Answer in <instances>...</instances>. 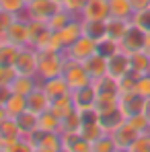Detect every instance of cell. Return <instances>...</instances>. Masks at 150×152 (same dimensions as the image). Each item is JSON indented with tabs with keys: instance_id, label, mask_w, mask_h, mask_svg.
Here are the masks:
<instances>
[{
	"instance_id": "1",
	"label": "cell",
	"mask_w": 150,
	"mask_h": 152,
	"mask_svg": "<svg viewBox=\"0 0 150 152\" xmlns=\"http://www.w3.org/2000/svg\"><path fill=\"white\" fill-rule=\"evenodd\" d=\"M37 53H39V64H37V78L39 80H48V78L64 74L66 51L37 50Z\"/></svg>"
},
{
	"instance_id": "2",
	"label": "cell",
	"mask_w": 150,
	"mask_h": 152,
	"mask_svg": "<svg viewBox=\"0 0 150 152\" xmlns=\"http://www.w3.org/2000/svg\"><path fill=\"white\" fill-rule=\"evenodd\" d=\"M25 140L31 144L33 152H60L64 148V144H62V134H58V132L37 129L35 134H31Z\"/></svg>"
},
{
	"instance_id": "3",
	"label": "cell",
	"mask_w": 150,
	"mask_h": 152,
	"mask_svg": "<svg viewBox=\"0 0 150 152\" xmlns=\"http://www.w3.org/2000/svg\"><path fill=\"white\" fill-rule=\"evenodd\" d=\"M37 64H39V53L37 48L33 45H25L19 50V56L15 60V70L21 76H37Z\"/></svg>"
},
{
	"instance_id": "4",
	"label": "cell",
	"mask_w": 150,
	"mask_h": 152,
	"mask_svg": "<svg viewBox=\"0 0 150 152\" xmlns=\"http://www.w3.org/2000/svg\"><path fill=\"white\" fill-rule=\"evenodd\" d=\"M64 78L70 86V91H76V88H82L86 84L93 82V78L89 76V72L84 70L82 62H76V60H70L66 58V66H64Z\"/></svg>"
},
{
	"instance_id": "5",
	"label": "cell",
	"mask_w": 150,
	"mask_h": 152,
	"mask_svg": "<svg viewBox=\"0 0 150 152\" xmlns=\"http://www.w3.org/2000/svg\"><path fill=\"white\" fill-rule=\"evenodd\" d=\"M4 41L12 43L17 48L29 45V19L25 15H21V17H17L12 21V25L8 27V31L4 33Z\"/></svg>"
},
{
	"instance_id": "6",
	"label": "cell",
	"mask_w": 150,
	"mask_h": 152,
	"mask_svg": "<svg viewBox=\"0 0 150 152\" xmlns=\"http://www.w3.org/2000/svg\"><path fill=\"white\" fill-rule=\"evenodd\" d=\"M60 8H62V4L58 0H31L27 4L25 17L27 19H37V21H48Z\"/></svg>"
},
{
	"instance_id": "7",
	"label": "cell",
	"mask_w": 150,
	"mask_h": 152,
	"mask_svg": "<svg viewBox=\"0 0 150 152\" xmlns=\"http://www.w3.org/2000/svg\"><path fill=\"white\" fill-rule=\"evenodd\" d=\"M130 72H132V58H130V53L119 50V51H115L111 58H107V74L113 76L117 82L125 74H130Z\"/></svg>"
},
{
	"instance_id": "8",
	"label": "cell",
	"mask_w": 150,
	"mask_h": 152,
	"mask_svg": "<svg viewBox=\"0 0 150 152\" xmlns=\"http://www.w3.org/2000/svg\"><path fill=\"white\" fill-rule=\"evenodd\" d=\"M97 48L99 43L86 35H82L78 41H74L70 48H66V58L70 60H76V62H84L86 58H91L93 53H97Z\"/></svg>"
},
{
	"instance_id": "9",
	"label": "cell",
	"mask_w": 150,
	"mask_h": 152,
	"mask_svg": "<svg viewBox=\"0 0 150 152\" xmlns=\"http://www.w3.org/2000/svg\"><path fill=\"white\" fill-rule=\"evenodd\" d=\"M109 17V0H89L80 12L82 21H107Z\"/></svg>"
},
{
	"instance_id": "10",
	"label": "cell",
	"mask_w": 150,
	"mask_h": 152,
	"mask_svg": "<svg viewBox=\"0 0 150 152\" xmlns=\"http://www.w3.org/2000/svg\"><path fill=\"white\" fill-rule=\"evenodd\" d=\"M51 31L48 27V21H37V19H29V45L33 48H43V43L50 39Z\"/></svg>"
},
{
	"instance_id": "11",
	"label": "cell",
	"mask_w": 150,
	"mask_h": 152,
	"mask_svg": "<svg viewBox=\"0 0 150 152\" xmlns=\"http://www.w3.org/2000/svg\"><path fill=\"white\" fill-rule=\"evenodd\" d=\"M138 136H140V132H136V129L130 126L127 121L119 124V126L111 132V138L115 140V144H117V148H119V150H127V148L136 142V138H138Z\"/></svg>"
},
{
	"instance_id": "12",
	"label": "cell",
	"mask_w": 150,
	"mask_h": 152,
	"mask_svg": "<svg viewBox=\"0 0 150 152\" xmlns=\"http://www.w3.org/2000/svg\"><path fill=\"white\" fill-rule=\"evenodd\" d=\"M72 93V99H74L76 111H86V109H93L95 105V99H97V88L95 84H86L82 88H76V91H70Z\"/></svg>"
},
{
	"instance_id": "13",
	"label": "cell",
	"mask_w": 150,
	"mask_h": 152,
	"mask_svg": "<svg viewBox=\"0 0 150 152\" xmlns=\"http://www.w3.org/2000/svg\"><path fill=\"white\" fill-rule=\"evenodd\" d=\"M82 35H84V33H82V19H80V17H74L64 29L58 31V37H60V41H62V45H64V51H66V48H70L74 41H78Z\"/></svg>"
},
{
	"instance_id": "14",
	"label": "cell",
	"mask_w": 150,
	"mask_h": 152,
	"mask_svg": "<svg viewBox=\"0 0 150 152\" xmlns=\"http://www.w3.org/2000/svg\"><path fill=\"white\" fill-rule=\"evenodd\" d=\"M144 37H146V33H142L138 27L132 25V29L127 31V35L119 41V50L130 53V56L136 53V51H142V48H144Z\"/></svg>"
},
{
	"instance_id": "15",
	"label": "cell",
	"mask_w": 150,
	"mask_h": 152,
	"mask_svg": "<svg viewBox=\"0 0 150 152\" xmlns=\"http://www.w3.org/2000/svg\"><path fill=\"white\" fill-rule=\"evenodd\" d=\"M105 25H107V37L119 43L125 35H127V31L132 29L134 23H132V19H117V17H109V19L105 21Z\"/></svg>"
},
{
	"instance_id": "16",
	"label": "cell",
	"mask_w": 150,
	"mask_h": 152,
	"mask_svg": "<svg viewBox=\"0 0 150 152\" xmlns=\"http://www.w3.org/2000/svg\"><path fill=\"white\" fill-rule=\"evenodd\" d=\"M144 101L138 93H125V95H119V111L124 113V117H132L136 113H142L144 109Z\"/></svg>"
},
{
	"instance_id": "17",
	"label": "cell",
	"mask_w": 150,
	"mask_h": 152,
	"mask_svg": "<svg viewBox=\"0 0 150 152\" xmlns=\"http://www.w3.org/2000/svg\"><path fill=\"white\" fill-rule=\"evenodd\" d=\"M50 109V97L45 95V91L41 88V84L31 93L27 95V111L35 113V115H41Z\"/></svg>"
},
{
	"instance_id": "18",
	"label": "cell",
	"mask_w": 150,
	"mask_h": 152,
	"mask_svg": "<svg viewBox=\"0 0 150 152\" xmlns=\"http://www.w3.org/2000/svg\"><path fill=\"white\" fill-rule=\"evenodd\" d=\"M41 88L45 91V95L50 97V101L70 93V86H68V82H66L64 74L53 76V78H48V80H41Z\"/></svg>"
},
{
	"instance_id": "19",
	"label": "cell",
	"mask_w": 150,
	"mask_h": 152,
	"mask_svg": "<svg viewBox=\"0 0 150 152\" xmlns=\"http://www.w3.org/2000/svg\"><path fill=\"white\" fill-rule=\"evenodd\" d=\"M93 109L99 113V117L119 109V93H97Z\"/></svg>"
},
{
	"instance_id": "20",
	"label": "cell",
	"mask_w": 150,
	"mask_h": 152,
	"mask_svg": "<svg viewBox=\"0 0 150 152\" xmlns=\"http://www.w3.org/2000/svg\"><path fill=\"white\" fill-rule=\"evenodd\" d=\"M50 111L56 117H60V119H64V117H68L70 113H74L76 105H74V99H72V93L62 95V97H58V99H51L50 101Z\"/></svg>"
},
{
	"instance_id": "21",
	"label": "cell",
	"mask_w": 150,
	"mask_h": 152,
	"mask_svg": "<svg viewBox=\"0 0 150 152\" xmlns=\"http://www.w3.org/2000/svg\"><path fill=\"white\" fill-rule=\"evenodd\" d=\"M62 144L70 152H93V144L80 136V132H68L62 134Z\"/></svg>"
},
{
	"instance_id": "22",
	"label": "cell",
	"mask_w": 150,
	"mask_h": 152,
	"mask_svg": "<svg viewBox=\"0 0 150 152\" xmlns=\"http://www.w3.org/2000/svg\"><path fill=\"white\" fill-rule=\"evenodd\" d=\"M82 66H84V70L89 72V76H91L93 80H97V78L107 74V58L101 56L99 51L93 53L91 58H86V60L82 62Z\"/></svg>"
},
{
	"instance_id": "23",
	"label": "cell",
	"mask_w": 150,
	"mask_h": 152,
	"mask_svg": "<svg viewBox=\"0 0 150 152\" xmlns=\"http://www.w3.org/2000/svg\"><path fill=\"white\" fill-rule=\"evenodd\" d=\"M39 84H41V80H39L37 76H21V74H17L15 82L10 84V88H12V93L27 97V95H31Z\"/></svg>"
},
{
	"instance_id": "24",
	"label": "cell",
	"mask_w": 150,
	"mask_h": 152,
	"mask_svg": "<svg viewBox=\"0 0 150 152\" xmlns=\"http://www.w3.org/2000/svg\"><path fill=\"white\" fill-rule=\"evenodd\" d=\"M37 117H39V115H35V113H31V111H25V113H21L19 117H15L23 138H29L31 134H35V132L39 129V126H37Z\"/></svg>"
},
{
	"instance_id": "25",
	"label": "cell",
	"mask_w": 150,
	"mask_h": 152,
	"mask_svg": "<svg viewBox=\"0 0 150 152\" xmlns=\"http://www.w3.org/2000/svg\"><path fill=\"white\" fill-rule=\"evenodd\" d=\"M82 33L99 43L107 37V25L105 21H82Z\"/></svg>"
},
{
	"instance_id": "26",
	"label": "cell",
	"mask_w": 150,
	"mask_h": 152,
	"mask_svg": "<svg viewBox=\"0 0 150 152\" xmlns=\"http://www.w3.org/2000/svg\"><path fill=\"white\" fill-rule=\"evenodd\" d=\"M107 134V129L101 126V121L97 119V121H86V124H82L80 126V136L84 138V140H89L91 144L93 142H97L99 138H103Z\"/></svg>"
},
{
	"instance_id": "27",
	"label": "cell",
	"mask_w": 150,
	"mask_h": 152,
	"mask_svg": "<svg viewBox=\"0 0 150 152\" xmlns=\"http://www.w3.org/2000/svg\"><path fill=\"white\" fill-rule=\"evenodd\" d=\"M109 15L117 19H132L134 8L130 0H109Z\"/></svg>"
},
{
	"instance_id": "28",
	"label": "cell",
	"mask_w": 150,
	"mask_h": 152,
	"mask_svg": "<svg viewBox=\"0 0 150 152\" xmlns=\"http://www.w3.org/2000/svg\"><path fill=\"white\" fill-rule=\"evenodd\" d=\"M4 109H6V113H8V117H19L21 113L27 111V97L12 93L10 99L4 103Z\"/></svg>"
},
{
	"instance_id": "29",
	"label": "cell",
	"mask_w": 150,
	"mask_h": 152,
	"mask_svg": "<svg viewBox=\"0 0 150 152\" xmlns=\"http://www.w3.org/2000/svg\"><path fill=\"white\" fill-rule=\"evenodd\" d=\"M19 50H21V48H17V45L4 41V43L0 45V68H10V66H15V60H17V56H19Z\"/></svg>"
},
{
	"instance_id": "30",
	"label": "cell",
	"mask_w": 150,
	"mask_h": 152,
	"mask_svg": "<svg viewBox=\"0 0 150 152\" xmlns=\"http://www.w3.org/2000/svg\"><path fill=\"white\" fill-rule=\"evenodd\" d=\"M37 126H39V129H43V132H58V134H60L62 119H60V117H56L50 109H48L45 113H41V115L37 117Z\"/></svg>"
},
{
	"instance_id": "31",
	"label": "cell",
	"mask_w": 150,
	"mask_h": 152,
	"mask_svg": "<svg viewBox=\"0 0 150 152\" xmlns=\"http://www.w3.org/2000/svg\"><path fill=\"white\" fill-rule=\"evenodd\" d=\"M72 19H74V15H72V12H68L66 8H60L53 17L48 19V27H50V31H56V33H58L60 29H64V27L68 25Z\"/></svg>"
},
{
	"instance_id": "32",
	"label": "cell",
	"mask_w": 150,
	"mask_h": 152,
	"mask_svg": "<svg viewBox=\"0 0 150 152\" xmlns=\"http://www.w3.org/2000/svg\"><path fill=\"white\" fill-rule=\"evenodd\" d=\"M130 58H132V72H136L138 76L150 72V56L148 53L136 51V53H132Z\"/></svg>"
},
{
	"instance_id": "33",
	"label": "cell",
	"mask_w": 150,
	"mask_h": 152,
	"mask_svg": "<svg viewBox=\"0 0 150 152\" xmlns=\"http://www.w3.org/2000/svg\"><path fill=\"white\" fill-rule=\"evenodd\" d=\"M99 121H101V126L107 129V134H111L119 124H124L125 117H124V113H121L119 109H115V111H111V113H107V115H101Z\"/></svg>"
},
{
	"instance_id": "34",
	"label": "cell",
	"mask_w": 150,
	"mask_h": 152,
	"mask_svg": "<svg viewBox=\"0 0 150 152\" xmlns=\"http://www.w3.org/2000/svg\"><path fill=\"white\" fill-rule=\"evenodd\" d=\"M93 84H95V88H97V93H119V82L113 78V76L105 74L97 78V80H93Z\"/></svg>"
},
{
	"instance_id": "35",
	"label": "cell",
	"mask_w": 150,
	"mask_h": 152,
	"mask_svg": "<svg viewBox=\"0 0 150 152\" xmlns=\"http://www.w3.org/2000/svg\"><path fill=\"white\" fill-rule=\"evenodd\" d=\"M0 138H23L15 117H6L0 121Z\"/></svg>"
},
{
	"instance_id": "36",
	"label": "cell",
	"mask_w": 150,
	"mask_h": 152,
	"mask_svg": "<svg viewBox=\"0 0 150 152\" xmlns=\"http://www.w3.org/2000/svg\"><path fill=\"white\" fill-rule=\"evenodd\" d=\"M80 126H82L80 113H78V111H74V113H70L68 117H64V119H62L60 134H68V132H80Z\"/></svg>"
},
{
	"instance_id": "37",
	"label": "cell",
	"mask_w": 150,
	"mask_h": 152,
	"mask_svg": "<svg viewBox=\"0 0 150 152\" xmlns=\"http://www.w3.org/2000/svg\"><path fill=\"white\" fill-rule=\"evenodd\" d=\"M132 23L142 33H150V6L144 8V10H136L134 17H132Z\"/></svg>"
},
{
	"instance_id": "38",
	"label": "cell",
	"mask_w": 150,
	"mask_h": 152,
	"mask_svg": "<svg viewBox=\"0 0 150 152\" xmlns=\"http://www.w3.org/2000/svg\"><path fill=\"white\" fill-rule=\"evenodd\" d=\"M0 10H6L10 15L21 17L27 10V2L25 0H0Z\"/></svg>"
},
{
	"instance_id": "39",
	"label": "cell",
	"mask_w": 150,
	"mask_h": 152,
	"mask_svg": "<svg viewBox=\"0 0 150 152\" xmlns=\"http://www.w3.org/2000/svg\"><path fill=\"white\" fill-rule=\"evenodd\" d=\"M117 144L111 138V134H105L103 138H99L97 142H93V152H117Z\"/></svg>"
},
{
	"instance_id": "40",
	"label": "cell",
	"mask_w": 150,
	"mask_h": 152,
	"mask_svg": "<svg viewBox=\"0 0 150 152\" xmlns=\"http://www.w3.org/2000/svg\"><path fill=\"white\" fill-rule=\"evenodd\" d=\"M125 121L134 127L136 132H140V134L150 132V121L146 119V115H144V113H136V115H132V117H125Z\"/></svg>"
},
{
	"instance_id": "41",
	"label": "cell",
	"mask_w": 150,
	"mask_h": 152,
	"mask_svg": "<svg viewBox=\"0 0 150 152\" xmlns=\"http://www.w3.org/2000/svg\"><path fill=\"white\" fill-rule=\"evenodd\" d=\"M136 93L142 99H150V72L138 76V80H136Z\"/></svg>"
},
{
	"instance_id": "42",
	"label": "cell",
	"mask_w": 150,
	"mask_h": 152,
	"mask_svg": "<svg viewBox=\"0 0 150 152\" xmlns=\"http://www.w3.org/2000/svg\"><path fill=\"white\" fill-rule=\"evenodd\" d=\"M136 80H138V74H136V72L125 74L124 78L119 80V95H125V93H136Z\"/></svg>"
},
{
	"instance_id": "43",
	"label": "cell",
	"mask_w": 150,
	"mask_h": 152,
	"mask_svg": "<svg viewBox=\"0 0 150 152\" xmlns=\"http://www.w3.org/2000/svg\"><path fill=\"white\" fill-rule=\"evenodd\" d=\"M101 56H105V58H111L115 51H119V43L117 41H113V39H109V37H105L103 41H99V48H97Z\"/></svg>"
},
{
	"instance_id": "44",
	"label": "cell",
	"mask_w": 150,
	"mask_h": 152,
	"mask_svg": "<svg viewBox=\"0 0 150 152\" xmlns=\"http://www.w3.org/2000/svg\"><path fill=\"white\" fill-rule=\"evenodd\" d=\"M130 152H150V132L146 134H140L136 138V142L127 148Z\"/></svg>"
},
{
	"instance_id": "45",
	"label": "cell",
	"mask_w": 150,
	"mask_h": 152,
	"mask_svg": "<svg viewBox=\"0 0 150 152\" xmlns=\"http://www.w3.org/2000/svg\"><path fill=\"white\" fill-rule=\"evenodd\" d=\"M86 2H89V0H64V2H62V8H66V10L72 12L74 17H80V12H82V8H84Z\"/></svg>"
},
{
	"instance_id": "46",
	"label": "cell",
	"mask_w": 150,
	"mask_h": 152,
	"mask_svg": "<svg viewBox=\"0 0 150 152\" xmlns=\"http://www.w3.org/2000/svg\"><path fill=\"white\" fill-rule=\"evenodd\" d=\"M17 78V70L10 66V68H0V86H10Z\"/></svg>"
},
{
	"instance_id": "47",
	"label": "cell",
	"mask_w": 150,
	"mask_h": 152,
	"mask_svg": "<svg viewBox=\"0 0 150 152\" xmlns=\"http://www.w3.org/2000/svg\"><path fill=\"white\" fill-rule=\"evenodd\" d=\"M17 19V15H10L6 10H0V37L4 39V33L8 31V27L12 25V21Z\"/></svg>"
},
{
	"instance_id": "48",
	"label": "cell",
	"mask_w": 150,
	"mask_h": 152,
	"mask_svg": "<svg viewBox=\"0 0 150 152\" xmlns=\"http://www.w3.org/2000/svg\"><path fill=\"white\" fill-rule=\"evenodd\" d=\"M10 95H12V88L10 86H0V105H4V103L8 101Z\"/></svg>"
},
{
	"instance_id": "49",
	"label": "cell",
	"mask_w": 150,
	"mask_h": 152,
	"mask_svg": "<svg viewBox=\"0 0 150 152\" xmlns=\"http://www.w3.org/2000/svg\"><path fill=\"white\" fill-rule=\"evenodd\" d=\"M130 2H132L134 12H136V10H144V8H148V6H150V0H130Z\"/></svg>"
},
{
	"instance_id": "50",
	"label": "cell",
	"mask_w": 150,
	"mask_h": 152,
	"mask_svg": "<svg viewBox=\"0 0 150 152\" xmlns=\"http://www.w3.org/2000/svg\"><path fill=\"white\" fill-rule=\"evenodd\" d=\"M15 152H33V148H31V144H29V142H27L25 138H23V142H21V146H19V148H17Z\"/></svg>"
},
{
	"instance_id": "51",
	"label": "cell",
	"mask_w": 150,
	"mask_h": 152,
	"mask_svg": "<svg viewBox=\"0 0 150 152\" xmlns=\"http://www.w3.org/2000/svg\"><path fill=\"white\" fill-rule=\"evenodd\" d=\"M142 51L150 56V33H146V37H144V48H142Z\"/></svg>"
},
{
	"instance_id": "52",
	"label": "cell",
	"mask_w": 150,
	"mask_h": 152,
	"mask_svg": "<svg viewBox=\"0 0 150 152\" xmlns=\"http://www.w3.org/2000/svg\"><path fill=\"white\" fill-rule=\"evenodd\" d=\"M142 113L146 115V119L150 121V99H146V101H144V109H142Z\"/></svg>"
},
{
	"instance_id": "53",
	"label": "cell",
	"mask_w": 150,
	"mask_h": 152,
	"mask_svg": "<svg viewBox=\"0 0 150 152\" xmlns=\"http://www.w3.org/2000/svg\"><path fill=\"white\" fill-rule=\"evenodd\" d=\"M6 117H8V113H6L4 105H0V121H2V119H6Z\"/></svg>"
},
{
	"instance_id": "54",
	"label": "cell",
	"mask_w": 150,
	"mask_h": 152,
	"mask_svg": "<svg viewBox=\"0 0 150 152\" xmlns=\"http://www.w3.org/2000/svg\"><path fill=\"white\" fill-rule=\"evenodd\" d=\"M60 152H70V150H68V148H62V150H60Z\"/></svg>"
},
{
	"instance_id": "55",
	"label": "cell",
	"mask_w": 150,
	"mask_h": 152,
	"mask_svg": "<svg viewBox=\"0 0 150 152\" xmlns=\"http://www.w3.org/2000/svg\"><path fill=\"white\" fill-rule=\"evenodd\" d=\"M2 43H4V39H2V37H0V45H2Z\"/></svg>"
},
{
	"instance_id": "56",
	"label": "cell",
	"mask_w": 150,
	"mask_h": 152,
	"mask_svg": "<svg viewBox=\"0 0 150 152\" xmlns=\"http://www.w3.org/2000/svg\"><path fill=\"white\" fill-rule=\"evenodd\" d=\"M117 152H130V150H117Z\"/></svg>"
},
{
	"instance_id": "57",
	"label": "cell",
	"mask_w": 150,
	"mask_h": 152,
	"mask_svg": "<svg viewBox=\"0 0 150 152\" xmlns=\"http://www.w3.org/2000/svg\"><path fill=\"white\" fill-rule=\"evenodd\" d=\"M58 2H60V4H62V2H64V0H58Z\"/></svg>"
},
{
	"instance_id": "58",
	"label": "cell",
	"mask_w": 150,
	"mask_h": 152,
	"mask_svg": "<svg viewBox=\"0 0 150 152\" xmlns=\"http://www.w3.org/2000/svg\"><path fill=\"white\" fill-rule=\"evenodd\" d=\"M25 2H27V4H29V2H31V0H25Z\"/></svg>"
},
{
	"instance_id": "59",
	"label": "cell",
	"mask_w": 150,
	"mask_h": 152,
	"mask_svg": "<svg viewBox=\"0 0 150 152\" xmlns=\"http://www.w3.org/2000/svg\"><path fill=\"white\" fill-rule=\"evenodd\" d=\"M0 152H2V146H0Z\"/></svg>"
}]
</instances>
